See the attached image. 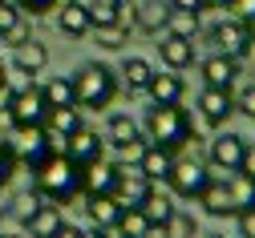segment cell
I'll use <instances>...</instances> for the list:
<instances>
[{
	"mask_svg": "<svg viewBox=\"0 0 255 238\" xmlns=\"http://www.w3.org/2000/svg\"><path fill=\"white\" fill-rule=\"evenodd\" d=\"M33 174H37V194L49 202H69L81 190V165L69 161L65 154H49Z\"/></svg>",
	"mask_w": 255,
	"mask_h": 238,
	"instance_id": "cell-1",
	"label": "cell"
},
{
	"mask_svg": "<svg viewBox=\"0 0 255 238\" xmlns=\"http://www.w3.org/2000/svg\"><path fill=\"white\" fill-rule=\"evenodd\" d=\"M73 97H77V109H106L118 97V73L102 61L81 65L73 77Z\"/></svg>",
	"mask_w": 255,
	"mask_h": 238,
	"instance_id": "cell-2",
	"label": "cell"
},
{
	"mask_svg": "<svg viewBox=\"0 0 255 238\" xmlns=\"http://www.w3.org/2000/svg\"><path fill=\"white\" fill-rule=\"evenodd\" d=\"M146 142L162 146V150H178L190 142V113L182 105H154L146 113Z\"/></svg>",
	"mask_w": 255,
	"mask_h": 238,
	"instance_id": "cell-3",
	"label": "cell"
},
{
	"mask_svg": "<svg viewBox=\"0 0 255 238\" xmlns=\"http://www.w3.org/2000/svg\"><path fill=\"white\" fill-rule=\"evenodd\" d=\"M8 150H12L16 161H24V165L37 169L49 154H57V142L49 138L45 125H16V129L8 133Z\"/></svg>",
	"mask_w": 255,
	"mask_h": 238,
	"instance_id": "cell-4",
	"label": "cell"
},
{
	"mask_svg": "<svg viewBox=\"0 0 255 238\" xmlns=\"http://www.w3.org/2000/svg\"><path fill=\"white\" fill-rule=\"evenodd\" d=\"M211 41L219 45V53H227V57H243L251 45H255V24L243 20V16H227V20H219L211 28Z\"/></svg>",
	"mask_w": 255,
	"mask_h": 238,
	"instance_id": "cell-5",
	"label": "cell"
},
{
	"mask_svg": "<svg viewBox=\"0 0 255 238\" xmlns=\"http://www.w3.org/2000/svg\"><path fill=\"white\" fill-rule=\"evenodd\" d=\"M8 109H12V121H16V125H45L49 101H45V93H41L37 85H20V89H12V97H8Z\"/></svg>",
	"mask_w": 255,
	"mask_h": 238,
	"instance_id": "cell-6",
	"label": "cell"
},
{
	"mask_svg": "<svg viewBox=\"0 0 255 238\" xmlns=\"http://www.w3.org/2000/svg\"><path fill=\"white\" fill-rule=\"evenodd\" d=\"M207 182H211V174H207L203 161H174L170 174H166V186H170L174 198H199Z\"/></svg>",
	"mask_w": 255,
	"mask_h": 238,
	"instance_id": "cell-7",
	"label": "cell"
},
{
	"mask_svg": "<svg viewBox=\"0 0 255 238\" xmlns=\"http://www.w3.org/2000/svg\"><path fill=\"white\" fill-rule=\"evenodd\" d=\"M243 150H247V142L239 138V133H231V129H223L219 138L211 142V165L219 169V174H239V161H243Z\"/></svg>",
	"mask_w": 255,
	"mask_h": 238,
	"instance_id": "cell-8",
	"label": "cell"
},
{
	"mask_svg": "<svg viewBox=\"0 0 255 238\" xmlns=\"http://www.w3.org/2000/svg\"><path fill=\"white\" fill-rule=\"evenodd\" d=\"M65 154L69 161H77V165H89V161H98V158H106V138H98V129H73L69 138H65Z\"/></svg>",
	"mask_w": 255,
	"mask_h": 238,
	"instance_id": "cell-9",
	"label": "cell"
},
{
	"mask_svg": "<svg viewBox=\"0 0 255 238\" xmlns=\"http://www.w3.org/2000/svg\"><path fill=\"white\" fill-rule=\"evenodd\" d=\"M154 190V182L142 174V169L134 165H118V186H114V198H118V206L126 210V206H142V198Z\"/></svg>",
	"mask_w": 255,
	"mask_h": 238,
	"instance_id": "cell-10",
	"label": "cell"
},
{
	"mask_svg": "<svg viewBox=\"0 0 255 238\" xmlns=\"http://www.w3.org/2000/svg\"><path fill=\"white\" fill-rule=\"evenodd\" d=\"M199 109H203V117H207L211 125H227V117L235 113V93L207 85V89L199 93Z\"/></svg>",
	"mask_w": 255,
	"mask_h": 238,
	"instance_id": "cell-11",
	"label": "cell"
},
{
	"mask_svg": "<svg viewBox=\"0 0 255 238\" xmlns=\"http://www.w3.org/2000/svg\"><path fill=\"white\" fill-rule=\"evenodd\" d=\"M114 186H118V165L114 161L98 158V161L81 165V190L85 194H114Z\"/></svg>",
	"mask_w": 255,
	"mask_h": 238,
	"instance_id": "cell-12",
	"label": "cell"
},
{
	"mask_svg": "<svg viewBox=\"0 0 255 238\" xmlns=\"http://www.w3.org/2000/svg\"><path fill=\"white\" fill-rule=\"evenodd\" d=\"M158 53H162V65L174 69V73H182V69L195 65V41H186V37H170V32H162Z\"/></svg>",
	"mask_w": 255,
	"mask_h": 238,
	"instance_id": "cell-13",
	"label": "cell"
},
{
	"mask_svg": "<svg viewBox=\"0 0 255 238\" xmlns=\"http://www.w3.org/2000/svg\"><path fill=\"white\" fill-rule=\"evenodd\" d=\"M134 165L142 169V174H146V178H150L154 186H158V182H166V174H170V165H174V154L150 142V146H146V150L138 154V161H134Z\"/></svg>",
	"mask_w": 255,
	"mask_h": 238,
	"instance_id": "cell-14",
	"label": "cell"
},
{
	"mask_svg": "<svg viewBox=\"0 0 255 238\" xmlns=\"http://www.w3.org/2000/svg\"><path fill=\"white\" fill-rule=\"evenodd\" d=\"M146 93H150L154 105H178L182 93H186V81L174 77V69H170V73H154L150 85H146Z\"/></svg>",
	"mask_w": 255,
	"mask_h": 238,
	"instance_id": "cell-15",
	"label": "cell"
},
{
	"mask_svg": "<svg viewBox=\"0 0 255 238\" xmlns=\"http://www.w3.org/2000/svg\"><path fill=\"white\" fill-rule=\"evenodd\" d=\"M203 77H207V85H215V89H231L235 77H239V61L227 57V53H215V57L203 61Z\"/></svg>",
	"mask_w": 255,
	"mask_h": 238,
	"instance_id": "cell-16",
	"label": "cell"
},
{
	"mask_svg": "<svg viewBox=\"0 0 255 238\" xmlns=\"http://www.w3.org/2000/svg\"><path fill=\"white\" fill-rule=\"evenodd\" d=\"M199 202H203V210H207V214H215V218L235 214V202H231V186H227V178H211V182L203 186Z\"/></svg>",
	"mask_w": 255,
	"mask_h": 238,
	"instance_id": "cell-17",
	"label": "cell"
},
{
	"mask_svg": "<svg viewBox=\"0 0 255 238\" xmlns=\"http://www.w3.org/2000/svg\"><path fill=\"white\" fill-rule=\"evenodd\" d=\"M61 226H65V214H61V206H53V202H41V206L33 210V218L24 222V230L33 238H53Z\"/></svg>",
	"mask_w": 255,
	"mask_h": 238,
	"instance_id": "cell-18",
	"label": "cell"
},
{
	"mask_svg": "<svg viewBox=\"0 0 255 238\" xmlns=\"http://www.w3.org/2000/svg\"><path fill=\"white\" fill-rule=\"evenodd\" d=\"M12 65H16V73L37 77L45 65H49V49H45L41 41H24V45H16V49H12Z\"/></svg>",
	"mask_w": 255,
	"mask_h": 238,
	"instance_id": "cell-19",
	"label": "cell"
},
{
	"mask_svg": "<svg viewBox=\"0 0 255 238\" xmlns=\"http://www.w3.org/2000/svg\"><path fill=\"white\" fill-rule=\"evenodd\" d=\"M57 28L65 32V37H85V32L93 28L89 24V4H81V0H65L57 12Z\"/></svg>",
	"mask_w": 255,
	"mask_h": 238,
	"instance_id": "cell-20",
	"label": "cell"
},
{
	"mask_svg": "<svg viewBox=\"0 0 255 238\" xmlns=\"http://www.w3.org/2000/svg\"><path fill=\"white\" fill-rule=\"evenodd\" d=\"M166 12H170V4H162V0H138L134 28H138V32H150V37H158V32L166 28Z\"/></svg>",
	"mask_w": 255,
	"mask_h": 238,
	"instance_id": "cell-21",
	"label": "cell"
},
{
	"mask_svg": "<svg viewBox=\"0 0 255 238\" xmlns=\"http://www.w3.org/2000/svg\"><path fill=\"white\" fill-rule=\"evenodd\" d=\"M142 214H146V222H150V230H162L166 222H170V214L178 210L174 202H170V194H162V190H150L146 198H142V206H138Z\"/></svg>",
	"mask_w": 255,
	"mask_h": 238,
	"instance_id": "cell-22",
	"label": "cell"
},
{
	"mask_svg": "<svg viewBox=\"0 0 255 238\" xmlns=\"http://www.w3.org/2000/svg\"><path fill=\"white\" fill-rule=\"evenodd\" d=\"M85 214H89V222L93 226H118V218H122V206H118V198L114 194H89V202H85Z\"/></svg>",
	"mask_w": 255,
	"mask_h": 238,
	"instance_id": "cell-23",
	"label": "cell"
},
{
	"mask_svg": "<svg viewBox=\"0 0 255 238\" xmlns=\"http://www.w3.org/2000/svg\"><path fill=\"white\" fill-rule=\"evenodd\" d=\"M45 129H49V138L61 146V142H65L73 129H81V109H77V105H65V109H49V117H45Z\"/></svg>",
	"mask_w": 255,
	"mask_h": 238,
	"instance_id": "cell-24",
	"label": "cell"
},
{
	"mask_svg": "<svg viewBox=\"0 0 255 238\" xmlns=\"http://www.w3.org/2000/svg\"><path fill=\"white\" fill-rule=\"evenodd\" d=\"M118 73H122L126 85H130V93H146V85H150V77H154V65H150L146 57H126Z\"/></svg>",
	"mask_w": 255,
	"mask_h": 238,
	"instance_id": "cell-25",
	"label": "cell"
},
{
	"mask_svg": "<svg viewBox=\"0 0 255 238\" xmlns=\"http://www.w3.org/2000/svg\"><path fill=\"white\" fill-rule=\"evenodd\" d=\"M106 142H110V146H118V150L134 146V142H138V121H134L130 113H114V117H110V125H106Z\"/></svg>",
	"mask_w": 255,
	"mask_h": 238,
	"instance_id": "cell-26",
	"label": "cell"
},
{
	"mask_svg": "<svg viewBox=\"0 0 255 238\" xmlns=\"http://www.w3.org/2000/svg\"><path fill=\"white\" fill-rule=\"evenodd\" d=\"M170 37H186V41H195L199 37V12H182V8H170L166 12V28Z\"/></svg>",
	"mask_w": 255,
	"mask_h": 238,
	"instance_id": "cell-27",
	"label": "cell"
},
{
	"mask_svg": "<svg viewBox=\"0 0 255 238\" xmlns=\"http://www.w3.org/2000/svg\"><path fill=\"white\" fill-rule=\"evenodd\" d=\"M45 101H49V109H65V105H77V97H73V77H53L45 89Z\"/></svg>",
	"mask_w": 255,
	"mask_h": 238,
	"instance_id": "cell-28",
	"label": "cell"
},
{
	"mask_svg": "<svg viewBox=\"0 0 255 238\" xmlns=\"http://www.w3.org/2000/svg\"><path fill=\"white\" fill-rule=\"evenodd\" d=\"M118 230H122V238H146L150 234V222H146V214L138 206H126L122 218H118Z\"/></svg>",
	"mask_w": 255,
	"mask_h": 238,
	"instance_id": "cell-29",
	"label": "cell"
},
{
	"mask_svg": "<svg viewBox=\"0 0 255 238\" xmlns=\"http://www.w3.org/2000/svg\"><path fill=\"white\" fill-rule=\"evenodd\" d=\"M227 186H231V202H235V210L255 206V182H251V178H243V174H227Z\"/></svg>",
	"mask_w": 255,
	"mask_h": 238,
	"instance_id": "cell-30",
	"label": "cell"
},
{
	"mask_svg": "<svg viewBox=\"0 0 255 238\" xmlns=\"http://www.w3.org/2000/svg\"><path fill=\"white\" fill-rule=\"evenodd\" d=\"M89 32H98L102 49H122L126 41H130V28H122V24H102V28H89Z\"/></svg>",
	"mask_w": 255,
	"mask_h": 238,
	"instance_id": "cell-31",
	"label": "cell"
},
{
	"mask_svg": "<svg viewBox=\"0 0 255 238\" xmlns=\"http://www.w3.org/2000/svg\"><path fill=\"white\" fill-rule=\"evenodd\" d=\"M162 230H166V238H195V230H199V226H195V218H190V214L174 210V214H170V222H166Z\"/></svg>",
	"mask_w": 255,
	"mask_h": 238,
	"instance_id": "cell-32",
	"label": "cell"
},
{
	"mask_svg": "<svg viewBox=\"0 0 255 238\" xmlns=\"http://www.w3.org/2000/svg\"><path fill=\"white\" fill-rule=\"evenodd\" d=\"M0 41L16 49V45H24V41H33V28H28V20H24V16H16V20H12L4 32H0Z\"/></svg>",
	"mask_w": 255,
	"mask_h": 238,
	"instance_id": "cell-33",
	"label": "cell"
},
{
	"mask_svg": "<svg viewBox=\"0 0 255 238\" xmlns=\"http://www.w3.org/2000/svg\"><path fill=\"white\" fill-rule=\"evenodd\" d=\"M89 24H93V28H102V24H118L114 0H93V4H89Z\"/></svg>",
	"mask_w": 255,
	"mask_h": 238,
	"instance_id": "cell-34",
	"label": "cell"
},
{
	"mask_svg": "<svg viewBox=\"0 0 255 238\" xmlns=\"http://www.w3.org/2000/svg\"><path fill=\"white\" fill-rule=\"evenodd\" d=\"M12 169H16V158H12V150H8V142L0 138V186H4V182L12 178Z\"/></svg>",
	"mask_w": 255,
	"mask_h": 238,
	"instance_id": "cell-35",
	"label": "cell"
},
{
	"mask_svg": "<svg viewBox=\"0 0 255 238\" xmlns=\"http://www.w3.org/2000/svg\"><path fill=\"white\" fill-rule=\"evenodd\" d=\"M235 109H239V113H247V117L255 121V85H243V89H239V97H235Z\"/></svg>",
	"mask_w": 255,
	"mask_h": 238,
	"instance_id": "cell-36",
	"label": "cell"
},
{
	"mask_svg": "<svg viewBox=\"0 0 255 238\" xmlns=\"http://www.w3.org/2000/svg\"><path fill=\"white\" fill-rule=\"evenodd\" d=\"M37 206H41V194H24V198H16V210H12V214H16L20 222H28Z\"/></svg>",
	"mask_w": 255,
	"mask_h": 238,
	"instance_id": "cell-37",
	"label": "cell"
},
{
	"mask_svg": "<svg viewBox=\"0 0 255 238\" xmlns=\"http://www.w3.org/2000/svg\"><path fill=\"white\" fill-rule=\"evenodd\" d=\"M16 8L20 12H33V16H45V12L57 8V0H16Z\"/></svg>",
	"mask_w": 255,
	"mask_h": 238,
	"instance_id": "cell-38",
	"label": "cell"
},
{
	"mask_svg": "<svg viewBox=\"0 0 255 238\" xmlns=\"http://www.w3.org/2000/svg\"><path fill=\"white\" fill-rule=\"evenodd\" d=\"M235 214H239V238H255V206L235 210Z\"/></svg>",
	"mask_w": 255,
	"mask_h": 238,
	"instance_id": "cell-39",
	"label": "cell"
},
{
	"mask_svg": "<svg viewBox=\"0 0 255 238\" xmlns=\"http://www.w3.org/2000/svg\"><path fill=\"white\" fill-rule=\"evenodd\" d=\"M20 16V8H16V0H0V32H4L12 20Z\"/></svg>",
	"mask_w": 255,
	"mask_h": 238,
	"instance_id": "cell-40",
	"label": "cell"
},
{
	"mask_svg": "<svg viewBox=\"0 0 255 238\" xmlns=\"http://www.w3.org/2000/svg\"><path fill=\"white\" fill-rule=\"evenodd\" d=\"M239 174L255 182V146H247V150H243V161H239Z\"/></svg>",
	"mask_w": 255,
	"mask_h": 238,
	"instance_id": "cell-41",
	"label": "cell"
},
{
	"mask_svg": "<svg viewBox=\"0 0 255 238\" xmlns=\"http://www.w3.org/2000/svg\"><path fill=\"white\" fill-rule=\"evenodd\" d=\"M170 8H182V12H203L207 8V0H166Z\"/></svg>",
	"mask_w": 255,
	"mask_h": 238,
	"instance_id": "cell-42",
	"label": "cell"
},
{
	"mask_svg": "<svg viewBox=\"0 0 255 238\" xmlns=\"http://www.w3.org/2000/svg\"><path fill=\"white\" fill-rule=\"evenodd\" d=\"M12 129H16V121H12V109H8V105H0V138H8Z\"/></svg>",
	"mask_w": 255,
	"mask_h": 238,
	"instance_id": "cell-43",
	"label": "cell"
},
{
	"mask_svg": "<svg viewBox=\"0 0 255 238\" xmlns=\"http://www.w3.org/2000/svg\"><path fill=\"white\" fill-rule=\"evenodd\" d=\"M231 12H239L243 20H251V24H255V0H235V8H231Z\"/></svg>",
	"mask_w": 255,
	"mask_h": 238,
	"instance_id": "cell-44",
	"label": "cell"
},
{
	"mask_svg": "<svg viewBox=\"0 0 255 238\" xmlns=\"http://www.w3.org/2000/svg\"><path fill=\"white\" fill-rule=\"evenodd\" d=\"M53 238H81V230H77V226H69V222H65V226H61V230H57V234H53Z\"/></svg>",
	"mask_w": 255,
	"mask_h": 238,
	"instance_id": "cell-45",
	"label": "cell"
},
{
	"mask_svg": "<svg viewBox=\"0 0 255 238\" xmlns=\"http://www.w3.org/2000/svg\"><path fill=\"white\" fill-rule=\"evenodd\" d=\"M207 8H227V12H231V8H235V0H207Z\"/></svg>",
	"mask_w": 255,
	"mask_h": 238,
	"instance_id": "cell-46",
	"label": "cell"
},
{
	"mask_svg": "<svg viewBox=\"0 0 255 238\" xmlns=\"http://www.w3.org/2000/svg\"><path fill=\"white\" fill-rule=\"evenodd\" d=\"M81 238H106V230H102V226H93V230H81Z\"/></svg>",
	"mask_w": 255,
	"mask_h": 238,
	"instance_id": "cell-47",
	"label": "cell"
},
{
	"mask_svg": "<svg viewBox=\"0 0 255 238\" xmlns=\"http://www.w3.org/2000/svg\"><path fill=\"white\" fill-rule=\"evenodd\" d=\"M0 238H12V234H4V230H0Z\"/></svg>",
	"mask_w": 255,
	"mask_h": 238,
	"instance_id": "cell-48",
	"label": "cell"
},
{
	"mask_svg": "<svg viewBox=\"0 0 255 238\" xmlns=\"http://www.w3.org/2000/svg\"><path fill=\"white\" fill-rule=\"evenodd\" d=\"M219 238H227V234H219Z\"/></svg>",
	"mask_w": 255,
	"mask_h": 238,
	"instance_id": "cell-49",
	"label": "cell"
},
{
	"mask_svg": "<svg viewBox=\"0 0 255 238\" xmlns=\"http://www.w3.org/2000/svg\"><path fill=\"white\" fill-rule=\"evenodd\" d=\"M0 81H4V77H0Z\"/></svg>",
	"mask_w": 255,
	"mask_h": 238,
	"instance_id": "cell-50",
	"label": "cell"
}]
</instances>
